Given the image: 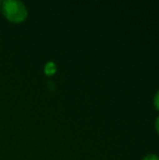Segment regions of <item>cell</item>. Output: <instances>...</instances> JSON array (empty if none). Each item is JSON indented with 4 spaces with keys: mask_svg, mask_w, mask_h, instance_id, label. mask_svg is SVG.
I'll list each match as a JSON object with an SVG mask.
<instances>
[{
    "mask_svg": "<svg viewBox=\"0 0 159 160\" xmlns=\"http://www.w3.org/2000/svg\"><path fill=\"white\" fill-rule=\"evenodd\" d=\"M44 72L47 75H52V74H54L56 72V65H55V63H53L52 61L48 62L45 65V67H44Z\"/></svg>",
    "mask_w": 159,
    "mask_h": 160,
    "instance_id": "7a4b0ae2",
    "label": "cell"
},
{
    "mask_svg": "<svg viewBox=\"0 0 159 160\" xmlns=\"http://www.w3.org/2000/svg\"><path fill=\"white\" fill-rule=\"evenodd\" d=\"M142 160H159V157L157 155H147Z\"/></svg>",
    "mask_w": 159,
    "mask_h": 160,
    "instance_id": "277c9868",
    "label": "cell"
},
{
    "mask_svg": "<svg viewBox=\"0 0 159 160\" xmlns=\"http://www.w3.org/2000/svg\"><path fill=\"white\" fill-rule=\"evenodd\" d=\"M156 129H157V133H158V134H159V116H158V117H157V121H156Z\"/></svg>",
    "mask_w": 159,
    "mask_h": 160,
    "instance_id": "5b68a950",
    "label": "cell"
},
{
    "mask_svg": "<svg viewBox=\"0 0 159 160\" xmlns=\"http://www.w3.org/2000/svg\"><path fill=\"white\" fill-rule=\"evenodd\" d=\"M154 105L157 108V110L159 111V90L157 92V94L155 95V98H154Z\"/></svg>",
    "mask_w": 159,
    "mask_h": 160,
    "instance_id": "3957f363",
    "label": "cell"
},
{
    "mask_svg": "<svg viewBox=\"0 0 159 160\" xmlns=\"http://www.w3.org/2000/svg\"><path fill=\"white\" fill-rule=\"evenodd\" d=\"M2 11L5 17L13 22H20L27 16L24 4L19 0H5L2 3Z\"/></svg>",
    "mask_w": 159,
    "mask_h": 160,
    "instance_id": "6da1fadb",
    "label": "cell"
}]
</instances>
